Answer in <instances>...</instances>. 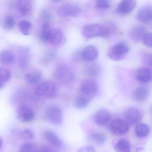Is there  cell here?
Segmentation results:
<instances>
[{
    "label": "cell",
    "mask_w": 152,
    "mask_h": 152,
    "mask_svg": "<svg viewBox=\"0 0 152 152\" xmlns=\"http://www.w3.org/2000/svg\"><path fill=\"white\" fill-rule=\"evenodd\" d=\"M98 55L97 49L93 45L87 46L80 53L81 59L87 61L96 60L98 58Z\"/></svg>",
    "instance_id": "obj_12"
},
{
    "label": "cell",
    "mask_w": 152,
    "mask_h": 152,
    "mask_svg": "<svg viewBox=\"0 0 152 152\" xmlns=\"http://www.w3.org/2000/svg\"><path fill=\"white\" fill-rule=\"evenodd\" d=\"M11 72L6 68L0 66V81L6 83L10 80Z\"/></svg>",
    "instance_id": "obj_32"
},
{
    "label": "cell",
    "mask_w": 152,
    "mask_h": 152,
    "mask_svg": "<svg viewBox=\"0 0 152 152\" xmlns=\"http://www.w3.org/2000/svg\"><path fill=\"white\" fill-rule=\"evenodd\" d=\"M80 9L77 5L66 4L59 7L58 14L63 17H75L80 14Z\"/></svg>",
    "instance_id": "obj_8"
},
{
    "label": "cell",
    "mask_w": 152,
    "mask_h": 152,
    "mask_svg": "<svg viewBox=\"0 0 152 152\" xmlns=\"http://www.w3.org/2000/svg\"><path fill=\"white\" fill-rule=\"evenodd\" d=\"M78 151L79 152H94L96 151V150L93 146L89 145L81 148Z\"/></svg>",
    "instance_id": "obj_38"
},
{
    "label": "cell",
    "mask_w": 152,
    "mask_h": 152,
    "mask_svg": "<svg viewBox=\"0 0 152 152\" xmlns=\"http://www.w3.org/2000/svg\"><path fill=\"white\" fill-rule=\"evenodd\" d=\"M40 18L44 23H49V21L51 18V14L48 10H44L41 13Z\"/></svg>",
    "instance_id": "obj_37"
},
{
    "label": "cell",
    "mask_w": 152,
    "mask_h": 152,
    "mask_svg": "<svg viewBox=\"0 0 152 152\" xmlns=\"http://www.w3.org/2000/svg\"><path fill=\"white\" fill-rule=\"evenodd\" d=\"M17 9L19 13L23 16L31 14L32 9L31 0H18Z\"/></svg>",
    "instance_id": "obj_21"
},
{
    "label": "cell",
    "mask_w": 152,
    "mask_h": 152,
    "mask_svg": "<svg viewBox=\"0 0 152 152\" xmlns=\"http://www.w3.org/2000/svg\"><path fill=\"white\" fill-rule=\"evenodd\" d=\"M20 152H34L38 151L37 146L32 143H26L22 145L20 148Z\"/></svg>",
    "instance_id": "obj_33"
},
{
    "label": "cell",
    "mask_w": 152,
    "mask_h": 152,
    "mask_svg": "<svg viewBox=\"0 0 152 152\" xmlns=\"http://www.w3.org/2000/svg\"><path fill=\"white\" fill-rule=\"evenodd\" d=\"M44 138L50 145L56 148H60L63 145V143L59 137L52 131L46 130L43 133Z\"/></svg>",
    "instance_id": "obj_15"
},
{
    "label": "cell",
    "mask_w": 152,
    "mask_h": 152,
    "mask_svg": "<svg viewBox=\"0 0 152 152\" xmlns=\"http://www.w3.org/2000/svg\"><path fill=\"white\" fill-rule=\"evenodd\" d=\"M15 18L12 16H7L3 18L1 22V25L4 29L7 30L13 29L15 26Z\"/></svg>",
    "instance_id": "obj_30"
},
{
    "label": "cell",
    "mask_w": 152,
    "mask_h": 152,
    "mask_svg": "<svg viewBox=\"0 0 152 152\" xmlns=\"http://www.w3.org/2000/svg\"><path fill=\"white\" fill-rule=\"evenodd\" d=\"M52 27L49 23H43L42 26L40 36L43 41L48 42Z\"/></svg>",
    "instance_id": "obj_29"
},
{
    "label": "cell",
    "mask_w": 152,
    "mask_h": 152,
    "mask_svg": "<svg viewBox=\"0 0 152 152\" xmlns=\"http://www.w3.org/2000/svg\"><path fill=\"white\" fill-rule=\"evenodd\" d=\"M18 27L20 31L23 34L28 35L30 34L32 28V24L29 21L23 20L20 22L18 24Z\"/></svg>",
    "instance_id": "obj_31"
},
{
    "label": "cell",
    "mask_w": 152,
    "mask_h": 152,
    "mask_svg": "<svg viewBox=\"0 0 152 152\" xmlns=\"http://www.w3.org/2000/svg\"><path fill=\"white\" fill-rule=\"evenodd\" d=\"M112 115L111 113L106 109H101L95 114L94 120L96 124L99 126H104L110 121Z\"/></svg>",
    "instance_id": "obj_13"
},
{
    "label": "cell",
    "mask_w": 152,
    "mask_h": 152,
    "mask_svg": "<svg viewBox=\"0 0 152 152\" xmlns=\"http://www.w3.org/2000/svg\"><path fill=\"white\" fill-rule=\"evenodd\" d=\"M143 43L148 48L152 47V34L151 33H146L142 40Z\"/></svg>",
    "instance_id": "obj_36"
},
{
    "label": "cell",
    "mask_w": 152,
    "mask_h": 152,
    "mask_svg": "<svg viewBox=\"0 0 152 152\" xmlns=\"http://www.w3.org/2000/svg\"><path fill=\"white\" fill-rule=\"evenodd\" d=\"M21 137L23 140L29 141L33 139L34 134L31 130L29 129H25L21 132Z\"/></svg>",
    "instance_id": "obj_34"
},
{
    "label": "cell",
    "mask_w": 152,
    "mask_h": 152,
    "mask_svg": "<svg viewBox=\"0 0 152 152\" xmlns=\"http://www.w3.org/2000/svg\"><path fill=\"white\" fill-rule=\"evenodd\" d=\"M88 138L91 141L97 145H102L107 140V137L105 134L100 131L91 132L89 134Z\"/></svg>",
    "instance_id": "obj_23"
},
{
    "label": "cell",
    "mask_w": 152,
    "mask_h": 152,
    "mask_svg": "<svg viewBox=\"0 0 152 152\" xmlns=\"http://www.w3.org/2000/svg\"><path fill=\"white\" fill-rule=\"evenodd\" d=\"M42 75L40 72H34L28 73L25 75V79L27 83L31 85H35L39 82L42 78Z\"/></svg>",
    "instance_id": "obj_27"
},
{
    "label": "cell",
    "mask_w": 152,
    "mask_h": 152,
    "mask_svg": "<svg viewBox=\"0 0 152 152\" xmlns=\"http://www.w3.org/2000/svg\"><path fill=\"white\" fill-rule=\"evenodd\" d=\"M109 0H97L96 6L98 8L103 10H107L110 7Z\"/></svg>",
    "instance_id": "obj_35"
},
{
    "label": "cell",
    "mask_w": 152,
    "mask_h": 152,
    "mask_svg": "<svg viewBox=\"0 0 152 152\" xmlns=\"http://www.w3.org/2000/svg\"><path fill=\"white\" fill-rule=\"evenodd\" d=\"M129 48L124 43L121 42L112 47L108 52V57L113 61L123 60L128 54Z\"/></svg>",
    "instance_id": "obj_6"
},
{
    "label": "cell",
    "mask_w": 152,
    "mask_h": 152,
    "mask_svg": "<svg viewBox=\"0 0 152 152\" xmlns=\"http://www.w3.org/2000/svg\"><path fill=\"white\" fill-rule=\"evenodd\" d=\"M145 63L146 64L151 67L152 65V58L151 55H148L145 56Z\"/></svg>",
    "instance_id": "obj_39"
},
{
    "label": "cell",
    "mask_w": 152,
    "mask_h": 152,
    "mask_svg": "<svg viewBox=\"0 0 152 152\" xmlns=\"http://www.w3.org/2000/svg\"><path fill=\"white\" fill-rule=\"evenodd\" d=\"M45 116L48 121L55 125H60L63 123V111L58 106L51 105L48 107L45 110Z\"/></svg>",
    "instance_id": "obj_5"
},
{
    "label": "cell",
    "mask_w": 152,
    "mask_h": 152,
    "mask_svg": "<svg viewBox=\"0 0 152 152\" xmlns=\"http://www.w3.org/2000/svg\"><path fill=\"white\" fill-rule=\"evenodd\" d=\"M55 79L63 85H70L73 82L75 76L73 71L65 66H58L54 73Z\"/></svg>",
    "instance_id": "obj_2"
},
{
    "label": "cell",
    "mask_w": 152,
    "mask_h": 152,
    "mask_svg": "<svg viewBox=\"0 0 152 152\" xmlns=\"http://www.w3.org/2000/svg\"><path fill=\"white\" fill-rule=\"evenodd\" d=\"M109 26L99 24L87 25L83 29V34L88 39L97 37H106L112 33V29Z\"/></svg>",
    "instance_id": "obj_1"
},
{
    "label": "cell",
    "mask_w": 152,
    "mask_h": 152,
    "mask_svg": "<svg viewBox=\"0 0 152 152\" xmlns=\"http://www.w3.org/2000/svg\"><path fill=\"white\" fill-rule=\"evenodd\" d=\"M125 120L129 125H135L138 123L142 119L140 111L136 107H131L124 113Z\"/></svg>",
    "instance_id": "obj_11"
},
{
    "label": "cell",
    "mask_w": 152,
    "mask_h": 152,
    "mask_svg": "<svg viewBox=\"0 0 152 152\" xmlns=\"http://www.w3.org/2000/svg\"><path fill=\"white\" fill-rule=\"evenodd\" d=\"M135 78L139 82L142 83L150 82L152 80L151 70L146 67L139 68L135 73Z\"/></svg>",
    "instance_id": "obj_17"
},
{
    "label": "cell",
    "mask_w": 152,
    "mask_h": 152,
    "mask_svg": "<svg viewBox=\"0 0 152 152\" xmlns=\"http://www.w3.org/2000/svg\"><path fill=\"white\" fill-rule=\"evenodd\" d=\"M2 145H3V141H2L1 138L0 137V148H1V147H2Z\"/></svg>",
    "instance_id": "obj_41"
},
{
    "label": "cell",
    "mask_w": 152,
    "mask_h": 152,
    "mask_svg": "<svg viewBox=\"0 0 152 152\" xmlns=\"http://www.w3.org/2000/svg\"><path fill=\"white\" fill-rule=\"evenodd\" d=\"M99 85L96 81L92 79L84 80L80 88L81 94L92 99L98 95L99 92Z\"/></svg>",
    "instance_id": "obj_4"
},
{
    "label": "cell",
    "mask_w": 152,
    "mask_h": 152,
    "mask_svg": "<svg viewBox=\"0 0 152 152\" xmlns=\"http://www.w3.org/2000/svg\"><path fill=\"white\" fill-rule=\"evenodd\" d=\"M146 33V31L145 27L141 26H136L131 29L129 35L131 39L137 43L142 41Z\"/></svg>",
    "instance_id": "obj_19"
},
{
    "label": "cell",
    "mask_w": 152,
    "mask_h": 152,
    "mask_svg": "<svg viewBox=\"0 0 152 152\" xmlns=\"http://www.w3.org/2000/svg\"><path fill=\"white\" fill-rule=\"evenodd\" d=\"M84 74L90 77H95L100 74V69L96 64H90L87 65L83 70Z\"/></svg>",
    "instance_id": "obj_28"
},
{
    "label": "cell",
    "mask_w": 152,
    "mask_h": 152,
    "mask_svg": "<svg viewBox=\"0 0 152 152\" xmlns=\"http://www.w3.org/2000/svg\"><path fill=\"white\" fill-rule=\"evenodd\" d=\"M149 95V90L147 87L140 86L136 88L132 93L133 99L137 102L145 101Z\"/></svg>",
    "instance_id": "obj_18"
},
{
    "label": "cell",
    "mask_w": 152,
    "mask_h": 152,
    "mask_svg": "<svg viewBox=\"0 0 152 152\" xmlns=\"http://www.w3.org/2000/svg\"><path fill=\"white\" fill-rule=\"evenodd\" d=\"M57 88L56 84L50 81H45L39 84L35 89V94L39 97L51 98L56 96Z\"/></svg>",
    "instance_id": "obj_3"
},
{
    "label": "cell",
    "mask_w": 152,
    "mask_h": 152,
    "mask_svg": "<svg viewBox=\"0 0 152 152\" xmlns=\"http://www.w3.org/2000/svg\"><path fill=\"white\" fill-rule=\"evenodd\" d=\"M55 1H60V0H55Z\"/></svg>",
    "instance_id": "obj_42"
},
{
    "label": "cell",
    "mask_w": 152,
    "mask_h": 152,
    "mask_svg": "<svg viewBox=\"0 0 152 152\" xmlns=\"http://www.w3.org/2000/svg\"><path fill=\"white\" fill-rule=\"evenodd\" d=\"M91 100V99L90 98L81 94L75 98L74 102L75 106L78 109H85L88 107Z\"/></svg>",
    "instance_id": "obj_24"
},
{
    "label": "cell",
    "mask_w": 152,
    "mask_h": 152,
    "mask_svg": "<svg viewBox=\"0 0 152 152\" xmlns=\"http://www.w3.org/2000/svg\"><path fill=\"white\" fill-rule=\"evenodd\" d=\"M115 151L119 152H129L131 149V145L129 140L126 138L120 139L115 146Z\"/></svg>",
    "instance_id": "obj_25"
},
{
    "label": "cell",
    "mask_w": 152,
    "mask_h": 152,
    "mask_svg": "<svg viewBox=\"0 0 152 152\" xmlns=\"http://www.w3.org/2000/svg\"><path fill=\"white\" fill-rule=\"evenodd\" d=\"M19 56V66L23 70L27 69L31 62L30 49L26 47L21 48Z\"/></svg>",
    "instance_id": "obj_16"
},
{
    "label": "cell",
    "mask_w": 152,
    "mask_h": 152,
    "mask_svg": "<svg viewBox=\"0 0 152 152\" xmlns=\"http://www.w3.org/2000/svg\"><path fill=\"white\" fill-rule=\"evenodd\" d=\"M38 149H39L38 151H40V152H51V151H53L50 148L46 146H42Z\"/></svg>",
    "instance_id": "obj_40"
},
{
    "label": "cell",
    "mask_w": 152,
    "mask_h": 152,
    "mask_svg": "<svg viewBox=\"0 0 152 152\" xmlns=\"http://www.w3.org/2000/svg\"><path fill=\"white\" fill-rule=\"evenodd\" d=\"M66 42V39L62 30L59 28H52L48 42L54 46H61Z\"/></svg>",
    "instance_id": "obj_10"
},
{
    "label": "cell",
    "mask_w": 152,
    "mask_h": 152,
    "mask_svg": "<svg viewBox=\"0 0 152 152\" xmlns=\"http://www.w3.org/2000/svg\"><path fill=\"white\" fill-rule=\"evenodd\" d=\"M15 56L12 51L4 50L0 53V61L5 65H11L15 63Z\"/></svg>",
    "instance_id": "obj_22"
},
{
    "label": "cell",
    "mask_w": 152,
    "mask_h": 152,
    "mask_svg": "<svg viewBox=\"0 0 152 152\" xmlns=\"http://www.w3.org/2000/svg\"><path fill=\"white\" fill-rule=\"evenodd\" d=\"M152 8L146 6L140 9L137 15L138 20L143 23H148L152 20Z\"/></svg>",
    "instance_id": "obj_20"
},
{
    "label": "cell",
    "mask_w": 152,
    "mask_h": 152,
    "mask_svg": "<svg viewBox=\"0 0 152 152\" xmlns=\"http://www.w3.org/2000/svg\"><path fill=\"white\" fill-rule=\"evenodd\" d=\"M129 125L125 120L122 119H115L111 122L110 129L114 134L121 136L128 132L129 129Z\"/></svg>",
    "instance_id": "obj_7"
},
{
    "label": "cell",
    "mask_w": 152,
    "mask_h": 152,
    "mask_svg": "<svg viewBox=\"0 0 152 152\" xmlns=\"http://www.w3.org/2000/svg\"><path fill=\"white\" fill-rule=\"evenodd\" d=\"M136 5L135 0H122L117 6L116 12L121 15H127L134 9Z\"/></svg>",
    "instance_id": "obj_14"
},
{
    "label": "cell",
    "mask_w": 152,
    "mask_h": 152,
    "mask_svg": "<svg viewBox=\"0 0 152 152\" xmlns=\"http://www.w3.org/2000/svg\"><path fill=\"white\" fill-rule=\"evenodd\" d=\"M17 117L23 122H30L34 119L35 113L32 108L26 105L19 106L18 108Z\"/></svg>",
    "instance_id": "obj_9"
},
{
    "label": "cell",
    "mask_w": 152,
    "mask_h": 152,
    "mask_svg": "<svg viewBox=\"0 0 152 152\" xmlns=\"http://www.w3.org/2000/svg\"><path fill=\"white\" fill-rule=\"evenodd\" d=\"M150 131V128L147 124L145 123H140L136 125L135 133L137 137L143 138L149 135Z\"/></svg>",
    "instance_id": "obj_26"
}]
</instances>
